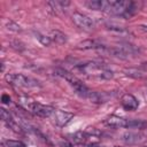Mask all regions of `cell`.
<instances>
[{
	"instance_id": "obj_1",
	"label": "cell",
	"mask_w": 147,
	"mask_h": 147,
	"mask_svg": "<svg viewBox=\"0 0 147 147\" xmlns=\"http://www.w3.org/2000/svg\"><path fill=\"white\" fill-rule=\"evenodd\" d=\"M18 103L24 108L26 109L28 111L32 113L33 115H37L39 117H51L52 114L54 113V108L49 107V106H45V105H41L34 100H32L31 98L29 96H21L20 100H18Z\"/></svg>"
},
{
	"instance_id": "obj_2",
	"label": "cell",
	"mask_w": 147,
	"mask_h": 147,
	"mask_svg": "<svg viewBox=\"0 0 147 147\" xmlns=\"http://www.w3.org/2000/svg\"><path fill=\"white\" fill-rule=\"evenodd\" d=\"M6 79L9 84L17 87H40V83L37 79L22 74H9L6 76Z\"/></svg>"
},
{
	"instance_id": "obj_3",
	"label": "cell",
	"mask_w": 147,
	"mask_h": 147,
	"mask_svg": "<svg viewBox=\"0 0 147 147\" xmlns=\"http://www.w3.org/2000/svg\"><path fill=\"white\" fill-rule=\"evenodd\" d=\"M76 69H77L80 74H84V75H92V76L98 75L99 77H101V74L103 72V70H105L106 68H105L101 63L88 62V63L79 64Z\"/></svg>"
},
{
	"instance_id": "obj_4",
	"label": "cell",
	"mask_w": 147,
	"mask_h": 147,
	"mask_svg": "<svg viewBox=\"0 0 147 147\" xmlns=\"http://www.w3.org/2000/svg\"><path fill=\"white\" fill-rule=\"evenodd\" d=\"M72 21L78 28H80L83 30H86V31L92 30L93 26H94L92 20L88 16H86V15H84L82 13H78V11H75L72 14Z\"/></svg>"
},
{
	"instance_id": "obj_5",
	"label": "cell",
	"mask_w": 147,
	"mask_h": 147,
	"mask_svg": "<svg viewBox=\"0 0 147 147\" xmlns=\"http://www.w3.org/2000/svg\"><path fill=\"white\" fill-rule=\"evenodd\" d=\"M51 117H53V122L55 123V125L62 127V126L67 125V124L70 122V119L74 117V114L68 113V111H63V110L55 109Z\"/></svg>"
},
{
	"instance_id": "obj_6",
	"label": "cell",
	"mask_w": 147,
	"mask_h": 147,
	"mask_svg": "<svg viewBox=\"0 0 147 147\" xmlns=\"http://www.w3.org/2000/svg\"><path fill=\"white\" fill-rule=\"evenodd\" d=\"M129 121L130 119L113 115V116H109L105 121V124L113 129H121V127H129Z\"/></svg>"
},
{
	"instance_id": "obj_7",
	"label": "cell",
	"mask_w": 147,
	"mask_h": 147,
	"mask_svg": "<svg viewBox=\"0 0 147 147\" xmlns=\"http://www.w3.org/2000/svg\"><path fill=\"white\" fill-rule=\"evenodd\" d=\"M121 105L125 110H136L139 106V102L132 94L125 93L121 98Z\"/></svg>"
},
{
	"instance_id": "obj_8",
	"label": "cell",
	"mask_w": 147,
	"mask_h": 147,
	"mask_svg": "<svg viewBox=\"0 0 147 147\" xmlns=\"http://www.w3.org/2000/svg\"><path fill=\"white\" fill-rule=\"evenodd\" d=\"M141 140H142V136L140 133H137V132H126L123 134V141L125 144H129V145L137 144Z\"/></svg>"
},
{
	"instance_id": "obj_9",
	"label": "cell",
	"mask_w": 147,
	"mask_h": 147,
	"mask_svg": "<svg viewBox=\"0 0 147 147\" xmlns=\"http://www.w3.org/2000/svg\"><path fill=\"white\" fill-rule=\"evenodd\" d=\"M0 117H1V119H2L8 126H10L11 129H14L15 131H20V130H17V125L15 124V122H14L11 115L9 114V111H7L6 109L1 108V109H0Z\"/></svg>"
},
{
	"instance_id": "obj_10",
	"label": "cell",
	"mask_w": 147,
	"mask_h": 147,
	"mask_svg": "<svg viewBox=\"0 0 147 147\" xmlns=\"http://www.w3.org/2000/svg\"><path fill=\"white\" fill-rule=\"evenodd\" d=\"M49 38L52 41H55L56 44H60V45L67 41V36L60 30H52L49 33Z\"/></svg>"
},
{
	"instance_id": "obj_11",
	"label": "cell",
	"mask_w": 147,
	"mask_h": 147,
	"mask_svg": "<svg viewBox=\"0 0 147 147\" xmlns=\"http://www.w3.org/2000/svg\"><path fill=\"white\" fill-rule=\"evenodd\" d=\"M100 47H101V45H99L96 41H94L92 39L80 41L77 45V48H79V49H99Z\"/></svg>"
},
{
	"instance_id": "obj_12",
	"label": "cell",
	"mask_w": 147,
	"mask_h": 147,
	"mask_svg": "<svg viewBox=\"0 0 147 147\" xmlns=\"http://www.w3.org/2000/svg\"><path fill=\"white\" fill-rule=\"evenodd\" d=\"M124 75L132 78H141L144 76V71L137 68H127V69H124Z\"/></svg>"
},
{
	"instance_id": "obj_13",
	"label": "cell",
	"mask_w": 147,
	"mask_h": 147,
	"mask_svg": "<svg viewBox=\"0 0 147 147\" xmlns=\"http://www.w3.org/2000/svg\"><path fill=\"white\" fill-rule=\"evenodd\" d=\"M86 132H82V131H79V132H76L75 134H72L71 137V140H72V142L74 144H83L85 140H86Z\"/></svg>"
},
{
	"instance_id": "obj_14",
	"label": "cell",
	"mask_w": 147,
	"mask_h": 147,
	"mask_svg": "<svg viewBox=\"0 0 147 147\" xmlns=\"http://www.w3.org/2000/svg\"><path fill=\"white\" fill-rule=\"evenodd\" d=\"M6 28L8 29V30H10V31H14V32H18V31H21V26L17 24V23H15L14 21H7V23H6Z\"/></svg>"
},
{
	"instance_id": "obj_15",
	"label": "cell",
	"mask_w": 147,
	"mask_h": 147,
	"mask_svg": "<svg viewBox=\"0 0 147 147\" xmlns=\"http://www.w3.org/2000/svg\"><path fill=\"white\" fill-rule=\"evenodd\" d=\"M36 38H37L42 45H45V46H48V45L52 42V40H51L49 37H46V36L40 34V33H36Z\"/></svg>"
},
{
	"instance_id": "obj_16",
	"label": "cell",
	"mask_w": 147,
	"mask_h": 147,
	"mask_svg": "<svg viewBox=\"0 0 147 147\" xmlns=\"http://www.w3.org/2000/svg\"><path fill=\"white\" fill-rule=\"evenodd\" d=\"M7 147H25V145L17 140H7L6 141Z\"/></svg>"
},
{
	"instance_id": "obj_17",
	"label": "cell",
	"mask_w": 147,
	"mask_h": 147,
	"mask_svg": "<svg viewBox=\"0 0 147 147\" xmlns=\"http://www.w3.org/2000/svg\"><path fill=\"white\" fill-rule=\"evenodd\" d=\"M1 100H2V102H3V103H8V102L10 101V98H9L7 94H3V95H2V98H1Z\"/></svg>"
},
{
	"instance_id": "obj_18",
	"label": "cell",
	"mask_w": 147,
	"mask_h": 147,
	"mask_svg": "<svg viewBox=\"0 0 147 147\" xmlns=\"http://www.w3.org/2000/svg\"><path fill=\"white\" fill-rule=\"evenodd\" d=\"M141 29L145 30V31H147V25H141Z\"/></svg>"
},
{
	"instance_id": "obj_19",
	"label": "cell",
	"mask_w": 147,
	"mask_h": 147,
	"mask_svg": "<svg viewBox=\"0 0 147 147\" xmlns=\"http://www.w3.org/2000/svg\"><path fill=\"white\" fill-rule=\"evenodd\" d=\"M145 147H147V146H145Z\"/></svg>"
}]
</instances>
